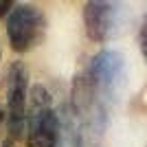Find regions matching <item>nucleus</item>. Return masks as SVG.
<instances>
[{
    "label": "nucleus",
    "mask_w": 147,
    "mask_h": 147,
    "mask_svg": "<svg viewBox=\"0 0 147 147\" xmlns=\"http://www.w3.org/2000/svg\"><path fill=\"white\" fill-rule=\"evenodd\" d=\"M81 127H84V121L68 108L66 117L59 119V138H57V147H88L86 136H84Z\"/></svg>",
    "instance_id": "423d86ee"
},
{
    "label": "nucleus",
    "mask_w": 147,
    "mask_h": 147,
    "mask_svg": "<svg viewBox=\"0 0 147 147\" xmlns=\"http://www.w3.org/2000/svg\"><path fill=\"white\" fill-rule=\"evenodd\" d=\"M88 75L92 79V86L97 92V101L101 110L117 99L119 90L123 86V77H125V59L117 51H101L92 57Z\"/></svg>",
    "instance_id": "7ed1b4c3"
},
{
    "label": "nucleus",
    "mask_w": 147,
    "mask_h": 147,
    "mask_svg": "<svg viewBox=\"0 0 147 147\" xmlns=\"http://www.w3.org/2000/svg\"><path fill=\"white\" fill-rule=\"evenodd\" d=\"M13 0H0V18L2 16H7V13H11V9H13Z\"/></svg>",
    "instance_id": "6e6552de"
},
{
    "label": "nucleus",
    "mask_w": 147,
    "mask_h": 147,
    "mask_svg": "<svg viewBox=\"0 0 147 147\" xmlns=\"http://www.w3.org/2000/svg\"><path fill=\"white\" fill-rule=\"evenodd\" d=\"M26 90L29 73L22 61H13L7 77V108H9V138L18 141L26 132Z\"/></svg>",
    "instance_id": "20e7f679"
},
{
    "label": "nucleus",
    "mask_w": 147,
    "mask_h": 147,
    "mask_svg": "<svg viewBox=\"0 0 147 147\" xmlns=\"http://www.w3.org/2000/svg\"><path fill=\"white\" fill-rule=\"evenodd\" d=\"M119 7L114 2H103V0H92L84 7V24L86 33L92 42H105L114 26V16Z\"/></svg>",
    "instance_id": "39448f33"
},
{
    "label": "nucleus",
    "mask_w": 147,
    "mask_h": 147,
    "mask_svg": "<svg viewBox=\"0 0 147 147\" xmlns=\"http://www.w3.org/2000/svg\"><path fill=\"white\" fill-rule=\"evenodd\" d=\"M46 18L35 5H16L7 16V37L16 53H26L44 40Z\"/></svg>",
    "instance_id": "f03ea898"
},
{
    "label": "nucleus",
    "mask_w": 147,
    "mask_h": 147,
    "mask_svg": "<svg viewBox=\"0 0 147 147\" xmlns=\"http://www.w3.org/2000/svg\"><path fill=\"white\" fill-rule=\"evenodd\" d=\"M138 40H141V51H143V55H145V59H147V16H145V20H143Z\"/></svg>",
    "instance_id": "0eeeda50"
},
{
    "label": "nucleus",
    "mask_w": 147,
    "mask_h": 147,
    "mask_svg": "<svg viewBox=\"0 0 147 147\" xmlns=\"http://www.w3.org/2000/svg\"><path fill=\"white\" fill-rule=\"evenodd\" d=\"M2 147H16V143H13V138H7V141L2 143Z\"/></svg>",
    "instance_id": "1a4fd4ad"
},
{
    "label": "nucleus",
    "mask_w": 147,
    "mask_h": 147,
    "mask_svg": "<svg viewBox=\"0 0 147 147\" xmlns=\"http://www.w3.org/2000/svg\"><path fill=\"white\" fill-rule=\"evenodd\" d=\"M59 117L51 105V94L42 86H33L26 114V145L29 147H57Z\"/></svg>",
    "instance_id": "f257e3e1"
},
{
    "label": "nucleus",
    "mask_w": 147,
    "mask_h": 147,
    "mask_svg": "<svg viewBox=\"0 0 147 147\" xmlns=\"http://www.w3.org/2000/svg\"><path fill=\"white\" fill-rule=\"evenodd\" d=\"M0 121H2V108H0Z\"/></svg>",
    "instance_id": "9d476101"
},
{
    "label": "nucleus",
    "mask_w": 147,
    "mask_h": 147,
    "mask_svg": "<svg viewBox=\"0 0 147 147\" xmlns=\"http://www.w3.org/2000/svg\"><path fill=\"white\" fill-rule=\"evenodd\" d=\"M0 57H2V51H0Z\"/></svg>",
    "instance_id": "9b49d317"
}]
</instances>
